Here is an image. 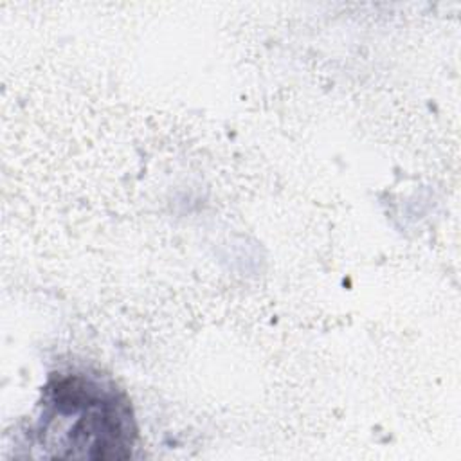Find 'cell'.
Here are the masks:
<instances>
[{
  "mask_svg": "<svg viewBox=\"0 0 461 461\" xmlns=\"http://www.w3.org/2000/svg\"><path fill=\"white\" fill-rule=\"evenodd\" d=\"M47 416L70 420L58 436L59 457H126L133 443L128 402L81 375L65 376L49 387Z\"/></svg>",
  "mask_w": 461,
  "mask_h": 461,
  "instance_id": "6da1fadb",
  "label": "cell"
}]
</instances>
